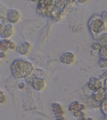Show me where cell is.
<instances>
[{
	"instance_id": "obj_1",
	"label": "cell",
	"mask_w": 107,
	"mask_h": 120,
	"mask_svg": "<svg viewBox=\"0 0 107 120\" xmlns=\"http://www.w3.org/2000/svg\"><path fill=\"white\" fill-rule=\"evenodd\" d=\"M12 76L17 79H26L30 76L34 71L33 64L24 60H17L11 65Z\"/></svg>"
},
{
	"instance_id": "obj_2",
	"label": "cell",
	"mask_w": 107,
	"mask_h": 120,
	"mask_svg": "<svg viewBox=\"0 0 107 120\" xmlns=\"http://www.w3.org/2000/svg\"><path fill=\"white\" fill-rule=\"evenodd\" d=\"M90 29L92 34H99L103 33L106 30V25L104 21L98 16L93 17V19L90 21Z\"/></svg>"
},
{
	"instance_id": "obj_3",
	"label": "cell",
	"mask_w": 107,
	"mask_h": 120,
	"mask_svg": "<svg viewBox=\"0 0 107 120\" xmlns=\"http://www.w3.org/2000/svg\"><path fill=\"white\" fill-rule=\"evenodd\" d=\"M54 0H39L38 7L41 13L47 16L49 13L50 9L54 4Z\"/></svg>"
},
{
	"instance_id": "obj_4",
	"label": "cell",
	"mask_w": 107,
	"mask_h": 120,
	"mask_svg": "<svg viewBox=\"0 0 107 120\" xmlns=\"http://www.w3.org/2000/svg\"><path fill=\"white\" fill-rule=\"evenodd\" d=\"M103 84L102 81L98 78H91L88 83L90 89L95 91H98L103 88Z\"/></svg>"
},
{
	"instance_id": "obj_5",
	"label": "cell",
	"mask_w": 107,
	"mask_h": 120,
	"mask_svg": "<svg viewBox=\"0 0 107 120\" xmlns=\"http://www.w3.org/2000/svg\"><path fill=\"white\" fill-rule=\"evenodd\" d=\"M20 14L16 10H10L7 14V19L10 23H17L20 20Z\"/></svg>"
},
{
	"instance_id": "obj_6",
	"label": "cell",
	"mask_w": 107,
	"mask_h": 120,
	"mask_svg": "<svg viewBox=\"0 0 107 120\" xmlns=\"http://www.w3.org/2000/svg\"><path fill=\"white\" fill-rule=\"evenodd\" d=\"M75 60V56L71 52H66L62 54L60 57V61L64 64L70 65Z\"/></svg>"
},
{
	"instance_id": "obj_7",
	"label": "cell",
	"mask_w": 107,
	"mask_h": 120,
	"mask_svg": "<svg viewBox=\"0 0 107 120\" xmlns=\"http://www.w3.org/2000/svg\"><path fill=\"white\" fill-rule=\"evenodd\" d=\"M14 33L13 27L11 24H8L3 27L0 32V36L2 38H8L12 36Z\"/></svg>"
},
{
	"instance_id": "obj_8",
	"label": "cell",
	"mask_w": 107,
	"mask_h": 120,
	"mask_svg": "<svg viewBox=\"0 0 107 120\" xmlns=\"http://www.w3.org/2000/svg\"><path fill=\"white\" fill-rule=\"evenodd\" d=\"M32 86L33 87L38 91H41L44 90L45 87V80L40 78H34L32 81Z\"/></svg>"
},
{
	"instance_id": "obj_9",
	"label": "cell",
	"mask_w": 107,
	"mask_h": 120,
	"mask_svg": "<svg viewBox=\"0 0 107 120\" xmlns=\"http://www.w3.org/2000/svg\"><path fill=\"white\" fill-rule=\"evenodd\" d=\"M107 91L104 88L101 89L98 91H96V93L93 94V98L97 101L101 102L105 99L107 98Z\"/></svg>"
},
{
	"instance_id": "obj_10",
	"label": "cell",
	"mask_w": 107,
	"mask_h": 120,
	"mask_svg": "<svg viewBox=\"0 0 107 120\" xmlns=\"http://www.w3.org/2000/svg\"><path fill=\"white\" fill-rule=\"evenodd\" d=\"M52 106L54 113L56 115V118L57 119H64L62 116L64 112L62 110L61 106L58 103H54L52 105Z\"/></svg>"
},
{
	"instance_id": "obj_11",
	"label": "cell",
	"mask_w": 107,
	"mask_h": 120,
	"mask_svg": "<svg viewBox=\"0 0 107 120\" xmlns=\"http://www.w3.org/2000/svg\"><path fill=\"white\" fill-rule=\"evenodd\" d=\"M30 48V44L27 42H25L21 43L18 46L17 48V51L20 54L25 55L29 52Z\"/></svg>"
},
{
	"instance_id": "obj_12",
	"label": "cell",
	"mask_w": 107,
	"mask_h": 120,
	"mask_svg": "<svg viewBox=\"0 0 107 120\" xmlns=\"http://www.w3.org/2000/svg\"><path fill=\"white\" fill-rule=\"evenodd\" d=\"M66 5L65 0H56L54 3V8L59 12L64 9ZM60 13V12H59Z\"/></svg>"
},
{
	"instance_id": "obj_13",
	"label": "cell",
	"mask_w": 107,
	"mask_h": 120,
	"mask_svg": "<svg viewBox=\"0 0 107 120\" xmlns=\"http://www.w3.org/2000/svg\"><path fill=\"white\" fill-rule=\"evenodd\" d=\"M107 33H102L97 38L98 43L101 47H107Z\"/></svg>"
},
{
	"instance_id": "obj_14",
	"label": "cell",
	"mask_w": 107,
	"mask_h": 120,
	"mask_svg": "<svg viewBox=\"0 0 107 120\" xmlns=\"http://www.w3.org/2000/svg\"><path fill=\"white\" fill-rule=\"evenodd\" d=\"M11 42L10 40L5 39L0 41V51L3 52L7 51L8 49V45Z\"/></svg>"
},
{
	"instance_id": "obj_15",
	"label": "cell",
	"mask_w": 107,
	"mask_h": 120,
	"mask_svg": "<svg viewBox=\"0 0 107 120\" xmlns=\"http://www.w3.org/2000/svg\"><path fill=\"white\" fill-rule=\"evenodd\" d=\"M101 104V111L103 114L107 115V98L105 99L103 101Z\"/></svg>"
},
{
	"instance_id": "obj_16",
	"label": "cell",
	"mask_w": 107,
	"mask_h": 120,
	"mask_svg": "<svg viewBox=\"0 0 107 120\" xmlns=\"http://www.w3.org/2000/svg\"><path fill=\"white\" fill-rule=\"evenodd\" d=\"M107 60L104 58H102V57L99 59V61H98L99 65L100 67L102 68H107Z\"/></svg>"
},
{
	"instance_id": "obj_17",
	"label": "cell",
	"mask_w": 107,
	"mask_h": 120,
	"mask_svg": "<svg viewBox=\"0 0 107 120\" xmlns=\"http://www.w3.org/2000/svg\"><path fill=\"white\" fill-rule=\"evenodd\" d=\"M80 104L78 101H75L72 103L70 105L71 111H77L79 112Z\"/></svg>"
},
{
	"instance_id": "obj_18",
	"label": "cell",
	"mask_w": 107,
	"mask_h": 120,
	"mask_svg": "<svg viewBox=\"0 0 107 120\" xmlns=\"http://www.w3.org/2000/svg\"><path fill=\"white\" fill-rule=\"evenodd\" d=\"M107 47H101L100 50V54L102 58L107 59Z\"/></svg>"
},
{
	"instance_id": "obj_19",
	"label": "cell",
	"mask_w": 107,
	"mask_h": 120,
	"mask_svg": "<svg viewBox=\"0 0 107 120\" xmlns=\"http://www.w3.org/2000/svg\"><path fill=\"white\" fill-rule=\"evenodd\" d=\"M100 46L99 44H98V43H97V42L93 43L91 45V48L94 51H96L98 50V49L100 48Z\"/></svg>"
},
{
	"instance_id": "obj_20",
	"label": "cell",
	"mask_w": 107,
	"mask_h": 120,
	"mask_svg": "<svg viewBox=\"0 0 107 120\" xmlns=\"http://www.w3.org/2000/svg\"><path fill=\"white\" fill-rule=\"evenodd\" d=\"M5 100V96L3 93L0 91V103H3Z\"/></svg>"
},
{
	"instance_id": "obj_21",
	"label": "cell",
	"mask_w": 107,
	"mask_h": 120,
	"mask_svg": "<svg viewBox=\"0 0 107 120\" xmlns=\"http://www.w3.org/2000/svg\"><path fill=\"white\" fill-rule=\"evenodd\" d=\"M8 48L11 49H14L15 48V45L14 43L10 42L8 45Z\"/></svg>"
},
{
	"instance_id": "obj_22",
	"label": "cell",
	"mask_w": 107,
	"mask_h": 120,
	"mask_svg": "<svg viewBox=\"0 0 107 120\" xmlns=\"http://www.w3.org/2000/svg\"><path fill=\"white\" fill-rule=\"evenodd\" d=\"M25 84L23 83H20L19 85H18V88H19V89H23L24 87H25Z\"/></svg>"
},
{
	"instance_id": "obj_23",
	"label": "cell",
	"mask_w": 107,
	"mask_h": 120,
	"mask_svg": "<svg viewBox=\"0 0 107 120\" xmlns=\"http://www.w3.org/2000/svg\"><path fill=\"white\" fill-rule=\"evenodd\" d=\"M5 57V54L4 53V52H0V58L3 59Z\"/></svg>"
},
{
	"instance_id": "obj_24",
	"label": "cell",
	"mask_w": 107,
	"mask_h": 120,
	"mask_svg": "<svg viewBox=\"0 0 107 120\" xmlns=\"http://www.w3.org/2000/svg\"><path fill=\"white\" fill-rule=\"evenodd\" d=\"M65 0L69 4H72L74 3L76 0Z\"/></svg>"
},
{
	"instance_id": "obj_25",
	"label": "cell",
	"mask_w": 107,
	"mask_h": 120,
	"mask_svg": "<svg viewBox=\"0 0 107 120\" xmlns=\"http://www.w3.org/2000/svg\"><path fill=\"white\" fill-rule=\"evenodd\" d=\"M88 0H78V2L81 4H84L86 3Z\"/></svg>"
},
{
	"instance_id": "obj_26",
	"label": "cell",
	"mask_w": 107,
	"mask_h": 120,
	"mask_svg": "<svg viewBox=\"0 0 107 120\" xmlns=\"http://www.w3.org/2000/svg\"><path fill=\"white\" fill-rule=\"evenodd\" d=\"M2 28H3V26H2V25L1 24H0V31H1Z\"/></svg>"
},
{
	"instance_id": "obj_27",
	"label": "cell",
	"mask_w": 107,
	"mask_h": 120,
	"mask_svg": "<svg viewBox=\"0 0 107 120\" xmlns=\"http://www.w3.org/2000/svg\"><path fill=\"white\" fill-rule=\"evenodd\" d=\"M37 0H31V1H34V2H35V1H36Z\"/></svg>"
}]
</instances>
